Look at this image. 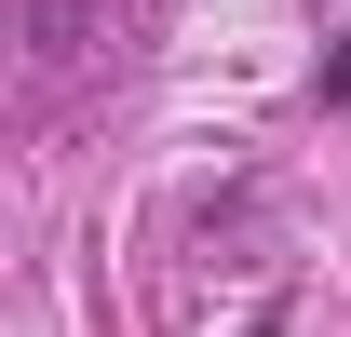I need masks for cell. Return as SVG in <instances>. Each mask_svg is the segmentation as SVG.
<instances>
[{"mask_svg": "<svg viewBox=\"0 0 351 337\" xmlns=\"http://www.w3.org/2000/svg\"><path fill=\"white\" fill-rule=\"evenodd\" d=\"M27 27H41V82H68L95 54V0H27Z\"/></svg>", "mask_w": 351, "mask_h": 337, "instance_id": "obj_1", "label": "cell"}]
</instances>
